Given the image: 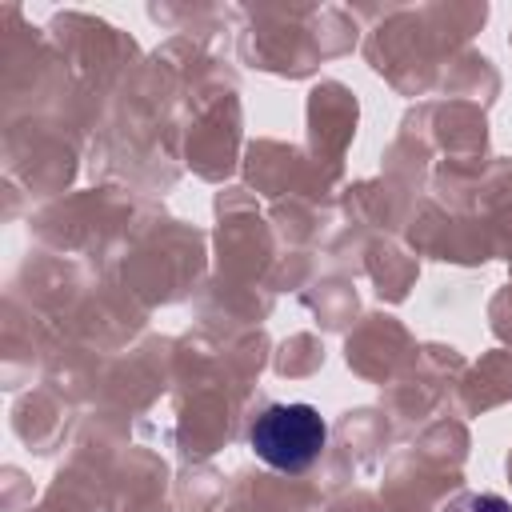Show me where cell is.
<instances>
[{
    "instance_id": "1",
    "label": "cell",
    "mask_w": 512,
    "mask_h": 512,
    "mask_svg": "<svg viewBox=\"0 0 512 512\" xmlns=\"http://www.w3.org/2000/svg\"><path fill=\"white\" fill-rule=\"evenodd\" d=\"M248 448L276 472H308L328 448V424L312 404H264L248 424Z\"/></svg>"
},
{
    "instance_id": "2",
    "label": "cell",
    "mask_w": 512,
    "mask_h": 512,
    "mask_svg": "<svg viewBox=\"0 0 512 512\" xmlns=\"http://www.w3.org/2000/svg\"><path fill=\"white\" fill-rule=\"evenodd\" d=\"M440 512H512V500H504L496 492H460Z\"/></svg>"
}]
</instances>
